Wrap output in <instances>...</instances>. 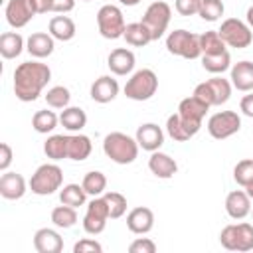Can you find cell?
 I'll return each instance as SVG.
<instances>
[{
	"mask_svg": "<svg viewBox=\"0 0 253 253\" xmlns=\"http://www.w3.org/2000/svg\"><path fill=\"white\" fill-rule=\"evenodd\" d=\"M208 111H210V105H206L202 99H198L194 95L182 99L178 105V115H180L182 123L186 125V128L192 132V136H196L200 132L204 117L208 115Z\"/></svg>",
	"mask_w": 253,
	"mask_h": 253,
	"instance_id": "obj_11",
	"label": "cell"
},
{
	"mask_svg": "<svg viewBox=\"0 0 253 253\" xmlns=\"http://www.w3.org/2000/svg\"><path fill=\"white\" fill-rule=\"evenodd\" d=\"M225 211L231 219H243L251 213V198L243 190H233L225 198Z\"/></svg>",
	"mask_w": 253,
	"mask_h": 253,
	"instance_id": "obj_23",
	"label": "cell"
},
{
	"mask_svg": "<svg viewBox=\"0 0 253 253\" xmlns=\"http://www.w3.org/2000/svg\"><path fill=\"white\" fill-rule=\"evenodd\" d=\"M225 12V6L221 0H202L198 16L206 22H217Z\"/></svg>",
	"mask_w": 253,
	"mask_h": 253,
	"instance_id": "obj_39",
	"label": "cell"
},
{
	"mask_svg": "<svg viewBox=\"0 0 253 253\" xmlns=\"http://www.w3.org/2000/svg\"><path fill=\"white\" fill-rule=\"evenodd\" d=\"M245 192H247V196H249V198H251V200H253V182H251V184H247V186H245Z\"/></svg>",
	"mask_w": 253,
	"mask_h": 253,
	"instance_id": "obj_51",
	"label": "cell"
},
{
	"mask_svg": "<svg viewBox=\"0 0 253 253\" xmlns=\"http://www.w3.org/2000/svg\"><path fill=\"white\" fill-rule=\"evenodd\" d=\"M43 152L51 160L67 158V134H51L43 142Z\"/></svg>",
	"mask_w": 253,
	"mask_h": 253,
	"instance_id": "obj_33",
	"label": "cell"
},
{
	"mask_svg": "<svg viewBox=\"0 0 253 253\" xmlns=\"http://www.w3.org/2000/svg\"><path fill=\"white\" fill-rule=\"evenodd\" d=\"M231 87L233 85H231L229 79H223V77L215 75V77H211V79H208L204 83H198L192 95L198 97V99H202L210 107H219V105H223V103L229 101Z\"/></svg>",
	"mask_w": 253,
	"mask_h": 253,
	"instance_id": "obj_5",
	"label": "cell"
},
{
	"mask_svg": "<svg viewBox=\"0 0 253 253\" xmlns=\"http://www.w3.org/2000/svg\"><path fill=\"white\" fill-rule=\"evenodd\" d=\"M75 8V0H51V12L55 14H67Z\"/></svg>",
	"mask_w": 253,
	"mask_h": 253,
	"instance_id": "obj_46",
	"label": "cell"
},
{
	"mask_svg": "<svg viewBox=\"0 0 253 253\" xmlns=\"http://www.w3.org/2000/svg\"><path fill=\"white\" fill-rule=\"evenodd\" d=\"M81 186L85 188L87 196H93V198L95 196H103L105 190H107V176L103 172H99V170H91V172H87L83 176Z\"/></svg>",
	"mask_w": 253,
	"mask_h": 253,
	"instance_id": "obj_34",
	"label": "cell"
},
{
	"mask_svg": "<svg viewBox=\"0 0 253 253\" xmlns=\"http://www.w3.org/2000/svg\"><path fill=\"white\" fill-rule=\"evenodd\" d=\"M12 158H14V152H12V146L8 142H2L0 144V170L6 172L12 164Z\"/></svg>",
	"mask_w": 253,
	"mask_h": 253,
	"instance_id": "obj_45",
	"label": "cell"
},
{
	"mask_svg": "<svg viewBox=\"0 0 253 253\" xmlns=\"http://www.w3.org/2000/svg\"><path fill=\"white\" fill-rule=\"evenodd\" d=\"M208 132L215 140H223L239 132L241 128V117L235 111H219L208 119Z\"/></svg>",
	"mask_w": 253,
	"mask_h": 253,
	"instance_id": "obj_13",
	"label": "cell"
},
{
	"mask_svg": "<svg viewBox=\"0 0 253 253\" xmlns=\"http://www.w3.org/2000/svg\"><path fill=\"white\" fill-rule=\"evenodd\" d=\"M47 32H49L55 40H59V42H69V40L75 38L77 28H75V22H73L69 16L63 14V16H53V18L49 20Z\"/></svg>",
	"mask_w": 253,
	"mask_h": 253,
	"instance_id": "obj_26",
	"label": "cell"
},
{
	"mask_svg": "<svg viewBox=\"0 0 253 253\" xmlns=\"http://www.w3.org/2000/svg\"><path fill=\"white\" fill-rule=\"evenodd\" d=\"M75 210H77V208H71V206H65V204L53 208V211H51V221H53V225L59 227V229H69V227H73V225L77 223V211H75Z\"/></svg>",
	"mask_w": 253,
	"mask_h": 253,
	"instance_id": "obj_36",
	"label": "cell"
},
{
	"mask_svg": "<svg viewBox=\"0 0 253 253\" xmlns=\"http://www.w3.org/2000/svg\"><path fill=\"white\" fill-rule=\"evenodd\" d=\"M130 253H154L156 251V243L150 237H136L130 245H128Z\"/></svg>",
	"mask_w": 253,
	"mask_h": 253,
	"instance_id": "obj_43",
	"label": "cell"
},
{
	"mask_svg": "<svg viewBox=\"0 0 253 253\" xmlns=\"http://www.w3.org/2000/svg\"><path fill=\"white\" fill-rule=\"evenodd\" d=\"M109 219H111V215H109V206H107L105 198L95 196L87 204V210H85V215H83V229L89 235H99V233L105 231Z\"/></svg>",
	"mask_w": 253,
	"mask_h": 253,
	"instance_id": "obj_12",
	"label": "cell"
},
{
	"mask_svg": "<svg viewBox=\"0 0 253 253\" xmlns=\"http://www.w3.org/2000/svg\"><path fill=\"white\" fill-rule=\"evenodd\" d=\"M170 18H172V8H170L164 0H154V2L146 8V12H144V16H142L140 22L148 28V32H150V36H152V42H156V40H160V38L164 36V32L168 30Z\"/></svg>",
	"mask_w": 253,
	"mask_h": 253,
	"instance_id": "obj_9",
	"label": "cell"
},
{
	"mask_svg": "<svg viewBox=\"0 0 253 253\" xmlns=\"http://www.w3.org/2000/svg\"><path fill=\"white\" fill-rule=\"evenodd\" d=\"M103 198H105V202L109 206L111 219H119V217L125 215V211H126V198L123 194H119V192H105Z\"/></svg>",
	"mask_w": 253,
	"mask_h": 253,
	"instance_id": "obj_40",
	"label": "cell"
},
{
	"mask_svg": "<svg viewBox=\"0 0 253 253\" xmlns=\"http://www.w3.org/2000/svg\"><path fill=\"white\" fill-rule=\"evenodd\" d=\"M101 251H103V245L89 237H83L73 245V253H101Z\"/></svg>",
	"mask_w": 253,
	"mask_h": 253,
	"instance_id": "obj_42",
	"label": "cell"
},
{
	"mask_svg": "<svg viewBox=\"0 0 253 253\" xmlns=\"http://www.w3.org/2000/svg\"><path fill=\"white\" fill-rule=\"evenodd\" d=\"M28 186L24 176L18 172H2L0 176V196L4 200H20L28 192Z\"/></svg>",
	"mask_w": 253,
	"mask_h": 253,
	"instance_id": "obj_16",
	"label": "cell"
},
{
	"mask_svg": "<svg viewBox=\"0 0 253 253\" xmlns=\"http://www.w3.org/2000/svg\"><path fill=\"white\" fill-rule=\"evenodd\" d=\"M126 227L136 233V235H144L154 227V211L146 206H138L132 208L126 213Z\"/></svg>",
	"mask_w": 253,
	"mask_h": 253,
	"instance_id": "obj_17",
	"label": "cell"
},
{
	"mask_svg": "<svg viewBox=\"0 0 253 253\" xmlns=\"http://www.w3.org/2000/svg\"><path fill=\"white\" fill-rule=\"evenodd\" d=\"M34 2H36V8H38V14L51 12V0H34Z\"/></svg>",
	"mask_w": 253,
	"mask_h": 253,
	"instance_id": "obj_48",
	"label": "cell"
},
{
	"mask_svg": "<svg viewBox=\"0 0 253 253\" xmlns=\"http://www.w3.org/2000/svg\"><path fill=\"white\" fill-rule=\"evenodd\" d=\"M85 200H87V192L81 184H65L59 190V202L65 204V206L79 208V206L85 204Z\"/></svg>",
	"mask_w": 253,
	"mask_h": 253,
	"instance_id": "obj_30",
	"label": "cell"
},
{
	"mask_svg": "<svg viewBox=\"0 0 253 253\" xmlns=\"http://www.w3.org/2000/svg\"><path fill=\"white\" fill-rule=\"evenodd\" d=\"M93 150V144H91V138L77 132V134H67V158L69 160H75V162H81L85 158H89Z\"/></svg>",
	"mask_w": 253,
	"mask_h": 253,
	"instance_id": "obj_25",
	"label": "cell"
},
{
	"mask_svg": "<svg viewBox=\"0 0 253 253\" xmlns=\"http://www.w3.org/2000/svg\"><path fill=\"white\" fill-rule=\"evenodd\" d=\"M221 247L229 251H251L253 249V225L251 223H229L219 233Z\"/></svg>",
	"mask_w": 253,
	"mask_h": 253,
	"instance_id": "obj_7",
	"label": "cell"
},
{
	"mask_svg": "<svg viewBox=\"0 0 253 253\" xmlns=\"http://www.w3.org/2000/svg\"><path fill=\"white\" fill-rule=\"evenodd\" d=\"M202 67L213 75H219L231 67V57L229 51L223 53H213V55H202Z\"/></svg>",
	"mask_w": 253,
	"mask_h": 253,
	"instance_id": "obj_35",
	"label": "cell"
},
{
	"mask_svg": "<svg viewBox=\"0 0 253 253\" xmlns=\"http://www.w3.org/2000/svg\"><path fill=\"white\" fill-rule=\"evenodd\" d=\"M233 180L241 188H245L247 184L253 182V158H243V160H239L235 164V168H233Z\"/></svg>",
	"mask_w": 253,
	"mask_h": 253,
	"instance_id": "obj_41",
	"label": "cell"
},
{
	"mask_svg": "<svg viewBox=\"0 0 253 253\" xmlns=\"http://www.w3.org/2000/svg\"><path fill=\"white\" fill-rule=\"evenodd\" d=\"M200 4H202V0H176L174 8L180 16H194L200 12Z\"/></svg>",
	"mask_w": 253,
	"mask_h": 253,
	"instance_id": "obj_44",
	"label": "cell"
},
{
	"mask_svg": "<svg viewBox=\"0 0 253 253\" xmlns=\"http://www.w3.org/2000/svg\"><path fill=\"white\" fill-rule=\"evenodd\" d=\"M97 28H99V34L105 38V40H119L123 38L125 34V16H123V10L115 4H105L99 8L97 12Z\"/></svg>",
	"mask_w": 253,
	"mask_h": 253,
	"instance_id": "obj_8",
	"label": "cell"
},
{
	"mask_svg": "<svg viewBox=\"0 0 253 253\" xmlns=\"http://www.w3.org/2000/svg\"><path fill=\"white\" fill-rule=\"evenodd\" d=\"M245 20H247V26L253 30V6L247 8V14H245Z\"/></svg>",
	"mask_w": 253,
	"mask_h": 253,
	"instance_id": "obj_49",
	"label": "cell"
},
{
	"mask_svg": "<svg viewBox=\"0 0 253 253\" xmlns=\"http://www.w3.org/2000/svg\"><path fill=\"white\" fill-rule=\"evenodd\" d=\"M200 47H202V55H213V53H223L225 49V42L221 40L217 30H210L204 32L200 36Z\"/></svg>",
	"mask_w": 253,
	"mask_h": 253,
	"instance_id": "obj_31",
	"label": "cell"
},
{
	"mask_svg": "<svg viewBox=\"0 0 253 253\" xmlns=\"http://www.w3.org/2000/svg\"><path fill=\"white\" fill-rule=\"evenodd\" d=\"M36 14H38V8L34 0H8L4 8L6 22L16 30L24 28Z\"/></svg>",
	"mask_w": 253,
	"mask_h": 253,
	"instance_id": "obj_14",
	"label": "cell"
},
{
	"mask_svg": "<svg viewBox=\"0 0 253 253\" xmlns=\"http://www.w3.org/2000/svg\"><path fill=\"white\" fill-rule=\"evenodd\" d=\"M217 32H219L221 40L225 42V45L235 47V49L249 47L251 42H253V32H251V28L247 26V22H241V20H237V18H227V20H223Z\"/></svg>",
	"mask_w": 253,
	"mask_h": 253,
	"instance_id": "obj_10",
	"label": "cell"
},
{
	"mask_svg": "<svg viewBox=\"0 0 253 253\" xmlns=\"http://www.w3.org/2000/svg\"><path fill=\"white\" fill-rule=\"evenodd\" d=\"M59 123V117L53 113V111H47V109H42V111H36L34 117H32V126L36 132L40 134H47L51 132Z\"/></svg>",
	"mask_w": 253,
	"mask_h": 253,
	"instance_id": "obj_32",
	"label": "cell"
},
{
	"mask_svg": "<svg viewBox=\"0 0 253 253\" xmlns=\"http://www.w3.org/2000/svg\"><path fill=\"white\" fill-rule=\"evenodd\" d=\"M53 47H55V38L47 32H34L28 40H26V49L32 57L36 59H43V57H49L53 53Z\"/></svg>",
	"mask_w": 253,
	"mask_h": 253,
	"instance_id": "obj_18",
	"label": "cell"
},
{
	"mask_svg": "<svg viewBox=\"0 0 253 253\" xmlns=\"http://www.w3.org/2000/svg\"><path fill=\"white\" fill-rule=\"evenodd\" d=\"M63 186V170L57 164H42L30 178V190L36 196H51Z\"/></svg>",
	"mask_w": 253,
	"mask_h": 253,
	"instance_id": "obj_3",
	"label": "cell"
},
{
	"mask_svg": "<svg viewBox=\"0 0 253 253\" xmlns=\"http://www.w3.org/2000/svg\"><path fill=\"white\" fill-rule=\"evenodd\" d=\"M251 217H253V210H251Z\"/></svg>",
	"mask_w": 253,
	"mask_h": 253,
	"instance_id": "obj_52",
	"label": "cell"
},
{
	"mask_svg": "<svg viewBox=\"0 0 253 253\" xmlns=\"http://www.w3.org/2000/svg\"><path fill=\"white\" fill-rule=\"evenodd\" d=\"M166 49L172 55L184 57V59H198L202 57L200 47V36L188 30H174L166 36Z\"/></svg>",
	"mask_w": 253,
	"mask_h": 253,
	"instance_id": "obj_4",
	"label": "cell"
},
{
	"mask_svg": "<svg viewBox=\"0 0 253 253\" xmlns=\"http://www.w3.org/2000/svg\"><path fill=\"white\" fill-rule=\"evenodd\" d=\"M138 142L136 138L125 134V132H109L103 140V152L107 158H111L115 164H132L138 156Z\"/></svg>",
	"mask_w": 253,
	"mask_h": 253,
	"instance_id": "obj_2",
	"label": "cell"
},
{
	"mask_svg": "<svg viewBox=\"0 0 253 253\" xmlns=\"http://www.w3.org/2000/svg\"><path fill=\"white\" fill-rule=\"evenodd\" d=\"M26 47L24 38L18 32H4L0 36V55L4 59H16Z\"/></svg>",
	"mask_w": 253,
	"mask_h": 253,
	"instance_id": "obj_27",
	"label": "cell"
},
{
	"mask_svg": "<svg viewBox=\"0 0 253 253\" xmlns=\"http://www.w3.org/2000/svg\"><path fill=\"white\" fill-rule=\"evenodd\" d=\"M59 123L69 132H81V128L87 125V115L81 107H65L61 109Z\"/></svg>",
	"mask_w": 253,
	"mask_h": 253,
	"instance_id": "obj_28",
	"label": "cell"
},
{
	"mask_svg": "<svg viewBox=\"0 0 253 253\" xmlns=\"http://www.w3.org/2000/svg\"><path fill=\"white\" fill-rule=\"evenodd\" d=\"M136 142L142 150H148V152H154V150H160V146L164 144V132L162 128L156 125V123H144L136 128Z\"/></svg>",
	"mask_w": 253,
	"mask_h": 253,
	"instance_id": "obj_15",
	"label": "cell"
},
{
	"mask_svg": "<svg viewBox=\"0 0 253 253\" xmlns=\"http://www.w3.org/2000/svg\"><path fill=\"white\" fill-rule=\"evenodd\" d=\"M134 63H136V57L126 47H117L107 57V65H109L111 73H115V75H128V73H132Z\"/></svg>",
	"mask_w": 253,
	"mask_h": 253,
	"instance_id": "obj_21",
	"label": "cell"
},
{
	"mask_svg": "<svg viewBox=\"0 0 253 253\" xmlns=\"http://www.w3.org/2000/svg\"><path fill=\"white\" fill-rule=\"evenodd\" d=\"M239 109H241V113H243L245 117H251V119H253V91H249L247 95L241 97Z\"/></svg>",
	"mask_w": 253,
	"mask_h": 253,
	"instance_id": "obj_47",
	"label": "cell"
},
{
	"mask_svg": "<svg viewBox=\"0 0 253 253\" xmlns=\"http://www.w3.org/2000/svg\"><path fill=\"white\" fill-rule=\"evenodd\" d=\"M51 79V69L40 61H24L14 69V95L22 103L36 101Z\"/></svg>",
	"mask_w": 253,
	"mask_h": 253,
	"instance_id": "obj_1",
	"label": "cell"
},
{
	"mask_svg": "<svg viewBox=\"0 0 253 253\" xmlns=\"http://www.w3.org/2000/svg\"><path fill=\"white\" fill-rule=\"evenodd\" d=\"M119 2H121L123 6H136L140 0H119Z\"/></svg>",
	"mask_w": 253,
	"mask_h": 253,
	"instance_id": "obj_50",
	"label": "cell"
},
{
	"mask_svg": "<svg viewBox=\"0 0 253 253\" xmlns=\"http://www.w3.org/2000/svg\"><path fill=\"white\" fill-rule=\"evenodd\" d=\"M83 2H89V0H83Z\"/></svg>",
	"mask_w": 253,
	"mask_h": 253,
	"instance_id": "obj_53",
	"label": "cell"
},
{
	"mask_svg": "<svg viewBox=\"0 0 253 253\" xmlns=\"http://www.w3.org/2000/svg\"><path fill=\"white\" fill-rule=\"evenodd\" d=\"M69 101H71V93L63 85H55V87L47 89V93H45V103L51 109H65V107H69Z\"/></svg>",
	"mask_w": 253,
	"mask_h": 253,
	"instance_id": "obj_38",
	"label": "cell"
},
{
	"mask_svg": "<svg viewBox=\"0 0 253 253\" xmlns=\"http://www.w3.org/2000/svg\"><path fill=\"white\" fill-rule=\"evenodd\" d=\"M148 170L156 178L168 180V178H172L178 172V162L170 154L160 152V150H154V152H150V158H148Z\"/></svg>",
	"mask_w": 253,
	"mask_h": 253,
	"instance_id": "obj_20",
	"label": "cell"
},
{
	"mask_svg": "<svg viewBox=\"0 0 253 253\" xmlns=\"http://www.w3.org/2000/svg\"><path fill=\"white\" fill-rule=\"evenodd\" d=\"M89 95H91V99L95 103H101V105L111 103L119 95V81L115 77H111V75H101L99 79L93 81Z\"/></svg>",
	"mask_w": 253,
	"mask_h": 253,
	"instance_id": "obj_19",
	"label": "cell"
},
{
	"mask_svg": "<svg viewBox=\"0 0 253 253\" xmlns=\"http://www.w3.org/2000/svg\"><path fill=\"white\" fill-rule=\"evenodd\" d=\"M231 85L237 89V91H243V93H249L253 91V63L243 59V61H237L233 67H231Z\"/></svg>",
	"mask_w": 253,
	"mask_h": 253,
	"instance_id": "obj_24",
	"label": "cell"
},
{
	"mask_svg": "<svg viewBox=\"0 0 253 253\" xmlns=\"http://www.w3.org/2000/svg\"><path fill=\"white\" fill-rule=\"evenodd\" d=\"M166 132L176 142H184V140H190L192 138V132L186 128V125L182 123V119H180L178 113H174V115H170L166 119Z\"/></svg>",
	"mask_w": 253,
	"mask_h": 253,
	"instance_id": "obj_37",
	"label": "cell"
},
{
	"mask_svg": "<svg viewBox=\"0 0 253 253\" xmlns=\"http://www.w3.org/2000/svg\"><path fill=\"white\" fill-rule=\"evenodd\" d=\"M34 249L38 253H59L63 249V239L55 229L42 227L34 233Z\"/></svg>",
	"mask_w": 253,
	"mask_h": 253,
	"instance_id": "obj_22",
	"label": "cell"
},
{
	"mask_svg": "<svg viewBox=\"0 0 253 253\" xmlns=\"http://www.w3.org/2000/svg\"><path fill=\"white\" fill-rule=\"evenodd\" d=\"M123 91L132 101H148L158 91V77L152 69H138L130 75Z\"/></svg>",
	"mask_w": 253,
	"mask_h": 253,
	"instance_id": "obj_6",
	"label": "cell"
},
{
	"mask_svg": "<svg viewBox=\"0 0 253 253\" xmlns=\"http://www.w3.org/2000/svg\"><path fill=\"white\" fill-rule=\"evenodd\" d=\"M123 38H125V42H126L128 45H132V47H144L146 43L152 42V36H150L148 28H146L142 22L126 24Z\"/></svg>",
	"mask_w": 253,
	"mask_h": 253,
	"instance_id": "obj_29",
	"label": "cell"
}]
</instances>
